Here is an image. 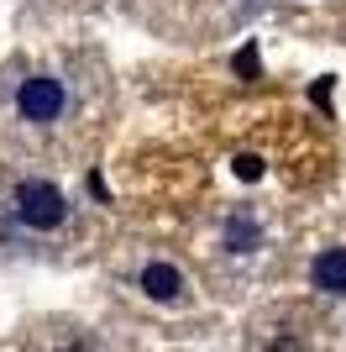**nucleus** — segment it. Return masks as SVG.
Returning <instances> with one entry per match:
<instances>
[{"instance_id":"obj_1","label":"nucleus","mask_w":346,"mask_h":352,"mask_svg":"<svg viewBox=\"0 0 346 352\" xmlns=\"http://www.w3.org/2000/svg\"><path fill=\"white\" fill-rule=\"evenodd\" d=\"M11 206H16V216L27 221V226H37V232H53V226H63V216H69L63 190L47 184V179H27V184H16Z\"/></svg>"},{"instance_id":"obj_2","label":"nucleus","mask_w":346,"mask_h":352,"mask_svg":"<svg viewBox=\"0 0 346 352\" xmlns=\"http://www.w3.org/2000/svg\"><path fill=\"white\" fill-rule=\"evenodd\" d=\"M63 105H69V89L58 85V79H47V74H37V79H27V85L16 89V111H21L27 121H37V126L58 121Z\"/></svg>"},{"instance_id":"obj_3","label":"nucleus","mask_w":346,"mask_h":352,"mask_svg":"<svg viewBox=\"0 0 346 352\" xmlns=\"http://www.w3.org/2000/svg\"><path fill=\"white\" fill-rule=\"evenodd\" d=\"M310 284L325 294H346V248H325L310 263Z\"/></svg>"},{"instance_id":"obj_4","label":"nucleus","mask_w":346,"mask_h":352,"mask_svg":"<svg viewBox=\"0 0 346 352\" xmlns=\"http://www.w3.org/2000/svg\"><path fill=\"white\" fill-rule=\"evenodd\" d=\"M178 289H184V274L173 263H147L142 268V294L147 300H178Z\"/></svg>"},{"instance_id":"obj_5","label":"nucleus","mask_w":346,"mask_h":352,"mask_svg":"<svg viewBox=\"0 0 346 352\" xmlns=\"http://www.w3.org/2000/svg\"><path fill=\"white\" fill-rule=\"evenodd\" d=\"M257 221H252V216H236V221H231V226H226V242H231V252H252V248H257Z\"/></svg>"},{"instance_id":"obj_6","label":"nucleus","mask_w":346,"mask_h":352,"mask_svg":"<svg viewBox=\"0 0 346 352\" xmlns=\"http://www.w3.org/2000/svg\"><path fill=\"white\" fill-rule=\"evenodd\" d=\"M231 168H236L242 179H262V158H257V153H242V158L231 163Z\"/></svg>"}]
</instances>
